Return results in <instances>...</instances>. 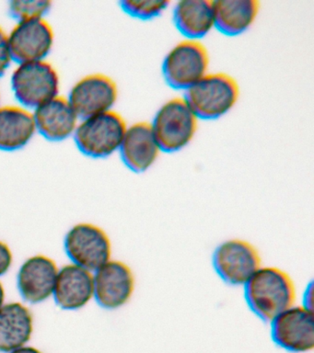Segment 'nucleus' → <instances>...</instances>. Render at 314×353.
Here are the masks:
<instances>
[{
    "label": "nucleus",
    "mask_w": 314,
    "mask_h": 353,
    "mask_svg": "<svg viewBox=\"0 0 314 353\" xmlns=\"http://www.w3.org/2000/svg\"><path fill=\"white\" fill-rule=\"evenodd\" d=\"M244 294L249 310L266 323L296 305L293 278L275 266H262L244 284Z\"/></svg>",
    "instance_id": "1"
},
{
    "label": "nucleus",
    "mask_w": 314,
    "mask_h": 353,
    "mask_svg": "<svg viewBox=\"0 0 314 353\" xmlns=\"http://www.w3.org/2000/svg\"><path fill=\"white\" fill-rule=\"evenodd\" d=\"M260 11L257 0L214 1V27L228 37L244 34L255 24Z\"/></svg>",
    "instance_id": "20"
},
{
    "label": "nucleus",
    "mask_w": 314,
    "mask_h": 353,
    "mask_svg": "<svg viewBox=\"0 0 314 353\" xmlns=\"http://www.w3.org/2000/svg\"><path fill=\"white\" fill-rule=\"evenodd\" d=\"M183 98L198 120H219L235 107L239 98V85L230 74L208 72L184 91Z\"/></svg>",
    "instance_id": "2"
},
{
    "label": "nucleus",
    "mask_w": 314,
    "mask_h": 353,
    "mask_svg": "<svg viewBox=\"0 0 314 353\" xmlns=\"http://www.w3.org/2000/svg\"><path fill=\"white\" fill-rule=\"evenodd\" d=\"M93 272L70 263L59 270L53 292L55 302L63 310L85 307L93 299Z\"/></svg>",
    "instance_id": "15"
},
{
    "label": "nucleus",
    "mask_w": 314,
    "mask_h": 353,
    "mask_svg": "<svg viewBox=\"0 0 314 353\" xmlns=\"http://www.w3.org/2000/svg\"><path fill=\"white\" fill-rule=\"evenodd\" d=\"M270 324L275 346L291 353H307L314 349V314L295 305L278 314Z\"/></svg>",
    "instance_id": "9"
},
{
    "label": "nucleus",
    "mask_w": 314,
    "mask_h": 353,
    "mask_svg": "<svg viewBox=\"0 0 314 353\" xmlns=\"http://www.w3.org/2000/svg\"><path fill=\"white\" fill-rule=\"evenodd\" d=\"M52 8L48 0H14L9 4V13L16 22L46 19Z\"/></svg>",
    "instance_id": "22"
},
{
    "label": "nucleus",
    "mask_w": 314,
    "mask_h": 353,
    "mask_svg": "<svg viewBox=\"0 0 314 353\" xmlns=\"http://www.w3.org/2000/svg\"><path fill=\"white\" fill-rule=\"evenodd\" d=\"M308 310L313 311V284L310 283L306 287L304 294H303V303L302 305Z\"/></svg>",
    "instance_id": "25"
},
{
    "label": "nucleus",
    "mask_w": 314,
    "mask_h": 353,
    "mask_svg": "<svg viewBox=\"0 0 314 353\" xmlns=\"http://www.w3.org/2000/svg\"><path fill=\"white\" fill-rule=\"evenodd\" d=\"M37 134L32 110L21 105L0 106V150L26 148Z\"/></svg>",
    "instance_id": "18"
},
{
    "label": "nucleus",
    "mask_w": 314,
    "mask_h": 353,
    "mask_svg": "<svg viewBox=\"0 0 314 353\" xmlns=\"http://www.w3.org/2000/svg\"><path fill=\"white\" fill-rule=\"evenodd\" d=\"M59 268L46 255L30 256L21 264L17 274V287L26 302L37 305L53 296Z\"/></svg>",
    "instance_id": "13"
},
{
    "label": "nucleus",
    "mask_w": 314,
    "mask_h": 353,
    "mask_svg": "<svg viewBox=\"0 0 314 353\" xmlns=\"http://www.w3.org/2000/svg\"><path fill=\"white\" fill-rule=\"evenodd\" d=\"M198 119L184 98L165 102L150 125L164 153H177L190 145L198 129Z\"/></svg>",
    "instance_id": "5"
},
{
    "label": "nucleus",
    "mask_w": 314,
    "mask_h": 353,
    "mask_svg": "<svg viewBox=\"0 0 314 353\" xmlns=\"http://www.w3.org/2000/svg\"><path fill=\"white\" fill-rule=\"evenodd\" d=\"M118 152L124 165L137 174L150 170L162 153L148 121H139L128 126Z\"/></svg>",
    "instance_id": "14"
},
{
    "label": "nucleus",
    "mask_w": 314,
    "mask_h": 353,
    "mask_svg": "<svg viewBox=\"0 0 314 353\" xmlns=\"http://www.w3.org/2000/svg\"><path fill=\"white\" fill-rule=\"evenodd\" d=\"M209 63L206 47L200 41L184 39L165 55L161 74L173 90L186 91L208 73Z\"/></svg>",
    "instance_id": "6"
},
{
    "label": "nucleus",
    "mask_w": 314,
    "mask_h": 353,
    "mask_svg": "<svg viewBox=\"0 0 314 353\" xmlns=\"http://www.w3.org/2000/svg\"><path fill=\"white\" fill-rule=\"evenodd\" d=\"M9 353H43L41 352L40 350L37 349V347H32V346H23L18 347V349H16L14 350H12V352H10Z\"/></svg>",
    "instance_id": "26"
},
{
    "label": "nucleus",
    "mask_w": 314,
    "mask_h": 353,
    "mask_svg": "<svg viewBox=\"0 0 314 353\" xmlns=\"http://www.w3.org/2000/svg\"><path fill=\"white\" fill-rule=\"evenodd\" d=\"M13 62L8 40V33L0 26V77L9 70Z\"/></svg>",
    "instance_id": "23"
},
{
    "label": "nucleus",
    "mask_w": 314,
    "mask_h": 353,
    "mask_svg": "<svg viewBox=\"0 0 314 353\" xmlns=\"http://www.w3.org/2000/svg\"><path fill=\"white\" fill-rule=\"evenodd\" d=\"M173 24L186 40L200 41L214 29V1L183 0L176 3Z\"/></svg>",
    "instance_id": "19"
},
{
    "label": "nucleus",
    "mask_w": 314,
    "mask_h": 353,
    "mask_svg": "<svg viewBox=\"0 0 314 353\" xmlns=\"http://www.w3.org/2000/svg\"><path fill=\"white\" fill-rule=\"evenodd\" d=\"M13 263V254L10 245L0 240V277L9 272Z\"/></svg>",
    "instance_id": "24"
},
{
    "label": "nucleus",
    "mask_w": 314,
    "mask_h": 353,
    "mask_svg": "<svg viewBox=\"0 0 314 353\" xmlns=\"http://www.w3.org/2000/svg\"><path fill=\"white\" fill-rule=\"evenodd\" d=\"M5 299H6V292H5L3 283L0 281V309L6 303Z\"/></svg>",
    "instance_id": "27"
},
{
    "label": "nucleus",
    "mask_w": 314,
    "mask_h": 353,
    "mask_svg": "<svg viewBox=\"0 0 314 353\" xmlns=\"http://www.w3.org/2000/svg\"><path fill=\"white\" fill-rule=\"evenodd\" d=\"M118 87L115 80L101 73L87 74L72 85L67 99L79 119L114 110Z\"/></svg>",
    "instance_id": "11"
},
{
    "label": "nucleus",
    "mask_w": 314,
    "mask_h": 353,
    "mask_svg": "<svg viewBox=\"0 0 314 353\" xmlns=\"http://www.w3.org/2000/svg\"><path fill=\"white\" fill-rule=\"evenodd\" d=\"M10 85L19 104L32 112L59 95V74L46 60L17 63L10 77Z\"/></svg>",
    "instance_id": "4"
},
{
    "label": "nucleus",
    "mask_w": 314,
    "mask_h": 353,
    "mask_svg": "<svg viewBox=\"0 0 314 353\" xmlns=\"http://www.w3.org/2000/svg\"><path fill=\"white\" fill-rule=\"evenodd\" d=\"M37 132L51 142H61L73 137L79 116L67 97L59 95L32 110Z\"/></svg>",
    "instance_id": "16"
},
{
    "label": "nucleus",
    "mask_w": 314,
    "mask_h": 353,
    "mask_svg": "<svg viewBox=\"0 0 314 353\" xmlns=\"http://www.w3.org/2000/svg\"><path fill=\"white\" fill-rule=\"evenodd\" d=\"M34 332V316L23 303H5L0 309V352L26 346Z\"/></svg>",
    "instance_id": "17"
},
{
    "label": "nucleus",
    "mask_w": 314,
    "mask_h": 353,
    "mask_svg": "<svg viewBox=\"0 0 314 353\" xmlns=\"http://www.w3.org/2000/svg\"><path fill=\"white\" fill-rule=\"evenodd\" d=\"M64 248L71 263L92 272L112 259V241L108 234L90 223L73 225L66 234Z\"/></svg>",
    "instance_id": "8"
},
{
    "label": "nucleus",
    "mask_w": 314,
    "mask_h": 353,
    "mask_svg": "<svg viewBox=\"0 0 314 353\" xmlns=\"http://www.w3.org/2000/svg\"><path fill=\"white\" fill-rule=\"evenodd\" d=\"M13 62L46 60L53 50L55 32L46 19L16 22L8 33Z\"/></svg>",
    "instance_id": "12"
},
{
    "label": "nucleus",
    "mask_w": 314,
    "mask_h": 353,
    "mask_svg": "<svg viewBox=\"0 0 314 353\" xmlns=\"http://www.w3.org/2000/svg\"><path fill=\"white\" fill-rule=\"evenodd\" d=\"M120 8L126 15L142 21H153L169 8V1L159 0H122Z\"/></svg>",
    "instance_id": "21"
},
{
    "label": "nucleus",
    "mask_w": 314,
    "mask_h": 353,
    "mask_svg": "<svg viewBox=\"0 0 314 353\" xmlns=\"http://www.w3.org/2000/svg\"><path fill=\"white\" fill-rule=\"evenodd\" d=\"M211 263L217 277L233 287L244 286L263 266L258 248L242 239H227L217 245Z\"/></svg>",
    "instance_id": "7"
},
{
    "label": "nucleus",
    "mask_w": 314,
    "mask_h": 353,
    "mask_svg": "<svg viewBox=\"0 0 314 353\" xmlns=\"http://www.w3.org/2000/svg\"><path fill=\"white\" fill-rule=\"evenodd\" d=\"M126 128L125 119L112 110L81 119L74 132V141L85 156L106 159L119 151Z\"/></svg>",
    "instance_id": "3"
},
{
    "label": "nucleus",
    "mask_w": 314,
    "mask_h": 353,
    "mask_svg": "<svg viewBox=\"0 0 314 353\" xmlns=\"http://www.w3.org/2000/svg\"><path fill=\"white\" fill-rule=\"evenodd\" d=\"M96 303L106 310H117L130 302L136 291V275L126 262L110 259L93 272Z\"/></svg>",
    "instance_id": "10"
}]
</instances>
